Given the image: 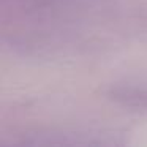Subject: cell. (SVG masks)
Here are the masks:
<instances>
[{
    "instance_id": "1",
    "label": "cell",
    "mask_w": 147,
    "mask_h": 147,
    "mask_svg": "<svg viewBox=\"0 0 147 147\" xmlns=\"http://www.w3.org/2000/svg\"><path fill=\"white\" fill-rule=\"evenodd\" d=\"M115 98L128 106H147V92H138V90H127V92H117Z\"/></svg>"
}]
</instances>
